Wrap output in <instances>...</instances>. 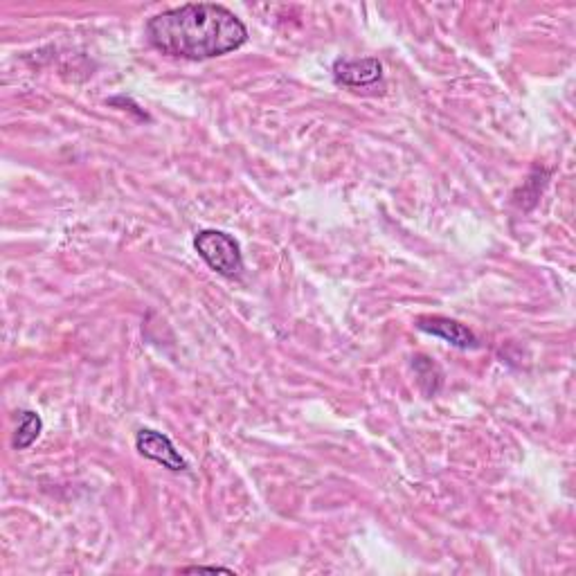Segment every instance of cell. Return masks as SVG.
<instances>
[{
    "instance_id": "obj_1",
    "label": "cell",
    "mask_w": 576,
    "mask_h": 576,
    "mask_svg": "<svg viewBox=\"0 0 576 576\" xmlns=\"http://www.w3.org/2000/svg\"><path fill=\"white\" fill-rule=\"evenodd\" d=\"M147 36L167 57L205 61L239 50L248 41V30L228 7L189 3L149 18Z\"/></svg>"
},
{
    "instance_id": "obj_2",
    "label": "cell",
    "mask_w": 576,
    "mask_h": 576,
    "mask_svg": "<svg viewBox=\"0 0 576 576\" xmlns=\"http://www.w3.org/2000/svg\"><path fill=\"white\" fill-rule=\"evenodd\" d=\"M194 248L214 273L237 277L243 270V255L239 241L221 230H201L194 237Z\"/></svg>"
},
{
    "instance_id": "obj_3",
    "label": "cell",
    "mask_w": 576,
    "mask_h": 576,
    "mask_svg": "<svg viewBox=\"0 0 576 576\" xmlns=\"http://www.w3.org/2000/svg\"><path fill=\"white\" fill-rule=\"evenodd\" d=\"M135 448H138V453L142 457H147L151 459V462L169 468V471H176V473L187 471V462L176 450L174 441H171L167 435H162V432L158 430H151V428L138 430V435H135Z\"/></svg>"
},
{
    "instance_id": "obj_4",
    "label": "cell",
    "mask_w": 576,
    "mask_h": 576,
    "mask_svg": "<svg viewBox=\"0 0 576 576\" xmlns=\"http://www.w3.org/2000/svg\"><path fill=\"white\" fill-rule=\"evenodd\" d=\"M333 77L351 88H367L383 79V66L378 59H338L333 63Z\"/></svg>"
},
{
    "instance_id": "obj_5",
    "label": "cell",
    "mask_w": 576,
    "mask_h": 576,
    "mask_svg": "<svg viewBox=\"0 0 576 576\" xmlns=\"http://www.w3.org/2000/svg\"><path fill=\"white\" fill-rule=\"evenodd\" d=\"M417 329L423 333H430V336H437L441 340H446L448 345H453L457 349H475L477 347V336L475 333L464 327L462 322L441 318V315H432V318H419Z\"/></svg>"
},
{
    "instance_id": "obj_6",
    "label": "cell",
    "mask_w": 576,
    "mask_h": 576,
    "mask_svg": "<svg viewBox=\"0 0 576 576\" xmlns=\"http://www.w3.org/2000/svg\"><path fill=\"white\" fill-rule=\"evenodd\" d=\"M43 430V421L36 412L32 410H23L21 412V421H18V428L14 432V439H12V446L16 450H25L30 448L36 439H39Z\"/></svg>"
},
{
    "instance_id": "obj_7",
    "label": "cell",
    "mask_w": 576,
    "mask_h": 576,
    "mask_svg": "<svg viewBox=\"0 0 576 576\" xmlns=\"http://www.w3.org/2000/svg\"><path fill=\"white\" fill-rule=\"evenodd\" d=\"M180 572H185V574H192V572H228V574H232L230 567H221V565H194V567H183Z\"/></svg>"
}]
</instances>
